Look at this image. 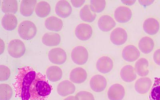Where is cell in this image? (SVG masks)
Segmentation results:
<instances>
[{
    "label": "cell",
    "instance_id": "6da1fadb",
    "mask_svg": "<svg viewBox=\"0 0 160 100\" xmlns=\"http://www.w3.org/2000/svg\"><path fill=\"white\" fill-rule=\"evenodd\" d=\"M36 74V71L31 67H23L18 68L13 84L16 97H18L21 100L30 99V87Z\"/></svg>",
    "mask_w": 160,
    "mask_h": 100
},
{
    "label": "cell",
    "instance_id": "7a4b0ae2",
    "mask_svg": "<svg viewBox=\"0 0 160 100\" xmlns=\"http://www.w3.org/2000/svg\"><path fill=\"white\" fill-rule=\"evenodd\" d=\"M52 89L46 75L41 72L37 73L35 79L30 87L31 100H47Z\"/></svg>",
    "mask_w": 160,
    "mask_h": 100
},
{
    "label": "cell",
    "instance_id": "3957f363",
    "mask_svg": "<svg viewBox=\"0 0 160 100\" xmlns=\"http://www.w3.org/2000/svg\"><path fill=\"white\" fill-rule=\"evenodd\" d=\"M37 32L36 27L32 21H23L18 25V34L22 39H32L36 35Z\"/></svg>",
    "mask_w": 160,
    "mask_h": 100
},
{
    "label": "cell",
    "instance_id": "277c9868",
    "mask_svg": "<svg viewBox=\"0 0 160 100\" xmlns=\"http://www.w3.org/2000/svg\"><path fill=\"white\" fill-rule=\"evenodd\" d=\"M71 57L73 62L77 65H83L88 61V50L82 46L76 47L72 50Z\"/></svg>",
    "mask_w": 160,
    "mask_h": 100
},
{
    "label": "cell",
    "instance_id": "5b68a950",
    "mask_svg": "<svg viewBox=\"0 0 160 100\" xmlns=\"http://www.w3.org/2000/svg\"><path fill=\"white\" fill-rule=\"evenodd\" d=\"M25 44L19 39H13L10 41L8 46V52L11 56L15 58L22 57L25 53Z\"/></svg>",
    "mask_w": 160,
    "mask_h": 100
},
{
    "label": "cell",
    "instance_id": "8992f818",
    "mask_svg": "<svg viewBox=\"0 0 160 100\" xmlns=\"http://www.w3.org/2000/svg\"><path fill=\"white\" fill-rule=\"evenodd\" d=\"M49 61L56 65H61L66 61V53L61 48H55L50 50L48 54Z\"/></svg>",
    "mask_w": 160,
    "mask_h": 100
},
{
    "label": "cell",
    "instance_id": "52a82bcc",
    "mask_svg": "<svg viewBox=\"0 0 160 100\" xmlns=\"http://www.w3.org/2000/svg\"><path fill=\"white\" fill-rule=\"evenodd\" d=\"M128 33L124 28H117L114 29L110 35V40L114 45L120 46L123 45L128 40Z\"/></svg>",
    "mask_w": 160,
    "mask_h": 100
},
{
    "label": "cell",
    "instance_id": "ba28073f",
    "mask_svg": "<svg viewBox=\"0 0 160 100\" xmlns=\"http://www.w3.org/2000/svg\"><path fill=\"white\" fill-rule=\"evenodd\" d=\"M132 17V12L129 8L124 6L118 7L114 12V18L117 22L121 23L128 22Z\"/></svg>",
    "mask_w": 160,
    "mask_h": 100
},
{
    "label": "cell",
    "instance_id": "9c48e42d",
    "mask_svg": "<svg viewBox=\"0 0 160 100\" xmlns=\"http://www.w3.org/2000/svg\"><path fill=\"white\" fill-rule=\"evenodd\" d=\"M92 27L88 24H80L77 26L75 30L76 36L82 41L89 39L92 37Z\"/></svg>",
    "mask_w": 160,
    "mask_h": 100
},
{
    "label": "cell",
    "instance_id": "30bf717a",
    "mask_svg": "<svg viewBox=\"0 0 160 100\" xmlns=\"http://www.w3.org/2000/svg\"><path fill=\"white\" fill-rule=\"evenodd\" d=\"M90 87L94 92H100L103 91L107 87V81L103 76L97 75L93 76L90 81Z\"/></svg>",
    "mask_w": 160,
    "mask_h": 100
},
{
    "label": "cell",
    "instance_id": "8fae6325",
    "mask_svg": "<svg viewBox=\"0 0 160 100\" xmlns=\"http://www.w3.org/2000/svg\"><path fill=\"white\" fill-rule=\"evenodd\" d=\"M125 89L120 84H115L108 88V96L110 100H122L125 95Z\"/></svg>",
    "mask_w": 160,
    "mask_h": 100
},
{
    "label": "cell",
    "instance_id": "7c38bea8",
    "mask_svg": "<svg viewBox=\"0 0 160 100\" xmlns=\"http://www.w3.org/2000/svg\"><path fill=\"white\" fill-rule=\"evenodd\" d=\"M122 57L124 60L128 62H134L139 58L140 52L138 48L132 45L125 47L122 51Z\"/></svg>",
    "mask_w": 160,
    "mask_h": 100
},
{
    "label": "cell",
    "instance_id": "4fadbf2b",
    "mask_svg": "<svg viewBox=\"0 0 160 100\" xmlns=\"http://www.w3.org/2000/svg\"><path fill=\"white\" fill-rule=\"evenodd\" d=\"M97 69L102 74L111 72L113 68V62L109 57L103 56L98 58L97 62Z\"/></svg>",
    "mask_w": 160,
    "mask_h": 100
},
{
    "label": "cell",
    "instance_id": "5bb4252c",
    "mask_svg": "<svg viewBox=\"0 0 160 100\" xmlns=\"http://www.w3.org/2000/svg\"><path fill=\"white\" fill-rule=\"evenodd\" d=\"M72 11V7L68 1H60L56 5V13L60 18H68L71 15Z\"/></svg>",
    "mask_w": 160,
    "mask_h": 100
},
{
    "label": "cell",
    "instance_id": "9a60e30c",
    "mask_svg": "<svg viewBox=\"0 0 160 100\" xmlns=\"http://www.w3.org/2000/svg\"><path fill=\"white\" fill-rule=\"evenodd\" d=\"M115 20L111 16L108 15L102 16L98 21V26L99 29L102 32H108L115 27Z\"/></svg>",
    "mask_w": 160,
    "mask_h": 100
},
{
    "label": "cell",
    "instance_id": "2e32d148",
    "mask_svg": "<svg viewBox=\"0 0 160 100\" xmlns=\"http://www.w3.org/2000/svg\"><path fill=\"white\" fill-rule=\"evenodd\" d=\"M160 28V24L156 19L149 18L146 19L143 24V29L148 35H155L158 33Z\"/></svg>",
    "mask_w": 160,
    "mask_h": 100
},
{
    "label": "cell",
    "instance_id": "e0dca14e",
    "mask_svg": "<svg viewBox=\"0 0 160 100\" xmlns=\"http://www.w3.org/2000/svg\"><path fill=\"white\" fill-rule=\"evenodd\" d=\"M75 85L68 80H65L60 82L57 88L58 93L63 97L72 95L75 92Z\"/></svg>",
    "mask_w": 160,
    "mask_h": 100
},
{
    "label": "cell",
    "instance_id": "ac0fdd59",
    "mask_svg": "<svg viewBox=\"0 0 160 100\" xmlns=\"http://www.w3.org/2000/svg\"><path fill=\"white\" fill-rule=\"evenodd\" d=\"M69 78L71 82L76 84H81L86 80L88 78V74L84 68H76L71 71Z\"/></svg>",
    "mask_w": 160,
    "mask_h": 100
},
{
    "label": "cell",
    "instance_id": "d6986e66",
    "mask_svg": "<svg viewBox=\"0 0 160 100\" xmlns=\"http://www.w3.org/2000/svg\"><path fill=\"white\" fill-rule=\"evenodd\" d=\"M121 79L124 82H131L136 79L137 73L135 68L130 65L124 66L120 71Z\"/></svg>",
    "mask_w": 160,
    "mask_h": 100
},
{
    "label": "cell",
    "instance_id": "ffe728a7",
    "mask_svg": "<svg viewBox=\"0 0 160 100\" xmlns=\"http://www.w3.org/2000/svg\"><path fill=\"white\" fill-rule=\"evenodd\" d=\"M152 81L149 78L142 77L138 78L136 82L135 88L136 91L140 94H145L151 88Z\"/></svg>",
    "mask_w": 160,
    "mask_h": 100
},
{
    "label": "cell",
    "instance_id": "44dd1931",
    "mask_svg": "<svg viewBox=\"0 0 160 100\" xmlns=\"http://www.w3.org/2000/svg\"><path fill=\"white\" fill-rule=\"evenodd\" d=\"M45 24L47 29L55 32L61 31L63 27L62 20L55 16L50 17L47 18Z\"/></svg>",
    "mask_w": 160,
    "mask_h": 100
},
{
    "label": "cell",
    "instance_id": "7402d4cb",
    "mask_svg": "<svg viewBox=\"0 0 160 100\" xmlns=\"http://www.w3.org/2000/svg\"><path fill=\"white\" fill-rule=\"evenodd\" d=\"M1 23L4 29L12 31L16 28L18 24V19L13 14H6L3 17Z\"/></svg>",
    "mask_w": 160,
    "mask_h": 100
},
{
    "label": "cell",
    "instance_id": "603a6c76",
    "mask_svg": "<svg viewBox=\"0 0 160 100\" xmlns=\"http://www.w3.org/2000/svg\"><path fill=\"white\" fill-rule=\"evenodd\" d=\"M37 1L24 0L21 2L20 11L21 14L25 17H28L32 15L37 5Z\"/></svg>",
    "mask_w": 160,
    "mask_h": 100
},
{
    "label": "cell",
    "instance_id": "cb8c5ba5",
    "mask_svg": "<svg viewBox=\"0 0 160 100\" xmlns=\"http://www.w3.org/2000/svg\"><path fill=\"white\" fill-rule=\"evenodd\" d=\"M61 36L55 32H48L44 34L42 38V42L48 47L56 46L61 42Z\"/></svg>",
    "mask_w": 160,
    "mask_h": 100
},
{
    "label": "cell",
    "instance_id": "d4e9b609",
    "mask_svg": "<svg viewBox=\"0 0 160 100\" xmlns=\"http://www.w3.org/2000/svg\"><path fill=\"white\" fill-rule=\"evenodd\" d=\"M149 62L145 58H141L136 62L135 69L136 73L141 77H145L149 73Z\"/></svg>",
    "mask_w": 160,
    "mask_h": 100
},
{
    "label": "cell",
    "instance_id": "484cf974",
    "mask_svg": "<svg viewBox=\"0 0 160 100\" xmlns=\"http://www.w3.org/2000/svg\"><path fill=\"white\" fill-rule=\"evenodd\" d=\"M138 48L143 53L148 54L151 52L154 47L153 40L150 37H144L140 40Z\"/></svg>",
    "mask_w": 160,
    "mask_h": 100
},
{
    "label": "cell",
    "instance_id": "4316f807",
    "mask_svg": "<svg viewBox=\"0 0 160 100\" xmlns=\"http://www.w3.org/2000/svg\"><path fill=\"white\" fill-rule=\"evenodd\" d=\"M47 78L52 82L59 81L62 78V72L61 68L56 66H50L46 71Z\"/></svg>",
    "mask_w": 160,
    "mask_h": 100
},
{
    "label": "cell",
    "instance_id": "83f0119b",
    "mask_svg": "<svg viewBox=\"0 0 160 100\" xmlns=\"http://www.w3.org/2000/svg\"><path fill=\"white\" fill-rule=\"evenodd\" d=\"M79 15L82 21L88 22H93L97 17V14L92 12L89 5H86L81 8Z\"/></svg>",
    "mask_w": 160,
    "mask_h": 100
},
{
    "label": "cell",
    "instance_id": "f1b7e54d",
    "mask_svg": "<svg viewBox=\"0 0 160 100\" xmlns=\"http://www.w3.org/2000/svg\"><path fill=\"white\" fill-rule=\"evenodd\" d=\"M51 6L48 2L41 1L36 6L35 12L40 18H45L48 16L51 12Z\"/></svg>",
    "mask_w": 160,
    "mask_h": 100
},
{
    "label": "cell",
    "instance_id": "f546056e",
    "mask_svg": "<svg viewBox=\"0 0 160 100\" xmlns=\"http://www.w3.org/2000/svg\"><path fill=\"white\" fill-rule=\"evenodd\" d=\"M18 3L15 0H6L2 1L1 9L6 14H15L18 11Z\"/></svg>",
    "mask_w": 160,
    "mask_h": 100
},
{
    "label": "cell",
    "instance_id": "4dcf8cb0",
    "mask_svg": "<svg viewBox=\"0 0 160 100\" xmlns=\"http://www.w3.org/2000/svg\"><path fill=\"white\" fill-rule=\"evenodd\" d=\"M149 95L150 100H160V78H155Z\"/></svg>",
    "mask_w": 160,
    "mask_h": 100
},
{
    "label": "cell",
    "instance_id": "1f68e13d",
    "mask_svg": "<svg viewBox=\"0 0 160 100\" xmlns=\"http://www.w3.org/2000/svg\"><path fill=\"white\" fill-rule=\"evenodd\" d=\"M12 93V88L8 84L0 85V100H10Z\"/></svg>",
    "mask_w": 160,
    "mask_h": 100
},
{
    "label": "cell",
    "instance_id": "d6a6232c",
    "mask_svg": "<svg viewBox=\"0 0 160 100\" xmlns=\"http://www.w3.org/2000/svg\"><path fill=\"white\" fill-rule=\"evenodd\" d=\"M105 1H91L90 7L92 12L95 13L102 12L105 9L106 6Z\"/></svg>",
    "mask_w": 160,
    "mask_h": 100
},
{
    "label": "cell",
    "instance_id": "836d02e7",
    "mask_svg": "<svg viewBox=\"0 0 160 100\" xmlns=\"http://www.w3.org/2000/svg\"><path fill=\"white\" fill-rule=\"evenodd\" d=\"M11 71L9 68L3 65H0V81H7L10 78Z\"/></svg>",
    "mask_w": 160,
    "mask_h": 100
},
{
    "label": "cell",
    "instance_id": "e575fe53",
    "mask_svg": "<svg viewBox=\"0 0 160 100\" xmlns=\"http://www.w3.org/2000/svg\"><path fill=\"white\" fill-rule=\"evenodd\" d=\"M78 100H95L91 93L87 91H81L76 95Z\"/></svg>",
    "mask_w": 160,
    "mask_h": 100
},
{
    "label": "cell",
    "instance_id": "d590c367",
    "mask_svg": "<svg viewBox=\"0 0 160 100\" xmlns=\"http://www.w3.org/2000/svg\"><path fill=\"white\" fill-rule=\"evenodd\" d=\"M153 59L156 64L160 66V49L156 50L153 55Z\"/></svg>",
    "mask_w": 160,
    "mask_h": 100
},
{
    "label": "cell",
    "instance_id": "8d00e7d4",
    "mask_svg": "<svg viewBox=\"0 0 160 100\" xmlns=\"http://www.w3.org/2000/svg\"><path fill=\"white\" fill-rule=\"evenodd\" d=\"M72 5L74 8H78L82 6L85 2V1H71Z\"/></svg>",
    "mask_w": 160,
    "mask_h": 100
},
{
    "label": "cell",
    "instance_id": "74e56055",
    "mask_svg": "<svg viewBox=\"0 0 160 100\" xmlns=\"http://www.w3.org/2000/svg\"><path fill=\"white\" fill-rule=\"evenodd\" d=\"M154 1H138L140 4L143 6L151 5L154 2Z\"/></svg>",
    "mask_w": 160,
    "mask_h": 100
},
{
    "label": "cell",
    "instance_id": "f35d334b",
    "mask_svg": "<svg viewBox=\"0 0 160 100\" xmlns=\"http://www.w3.org/2000/svg\"><path fill=\"white\" fill-rule=\"evenodd\" d=\"M0 44H1V50H0V55H2V53H3L4 50H5V44L3 41L1 39L0 40Z\"/></svg>",
    "mask_w": 160,
    "mask_h": 100
},
{
    "label": "cell",
    "instance_id": "ab89813d",
    "mask_svg": "<svg viewBox=\"0 0 160 100\" xmlns=\"http://www.w3.org/2000/svg\"><path fill=\"white\" fill-rule=\"evenodd\" d=\"M123 3L128 5H132L136 2V1H121Z\"/></svg>",
    "mask_w": 160,
    "mask_h": 100
},
{
    "label": "cell",
    "instance_id": "60d3db41",
    "mask_svg": "<svg viewBox=\"0 0 160 100\" xmlns=\"http://www.w3.org/2000/svg\"><path fill=\"white\" fill-rule=\"evenodd\" d=\"M63 100H78L76 96H70L66 98Z\"/></svg>",
    "mask_w": 160,
    "mask_h": 100
}]
</instances>
